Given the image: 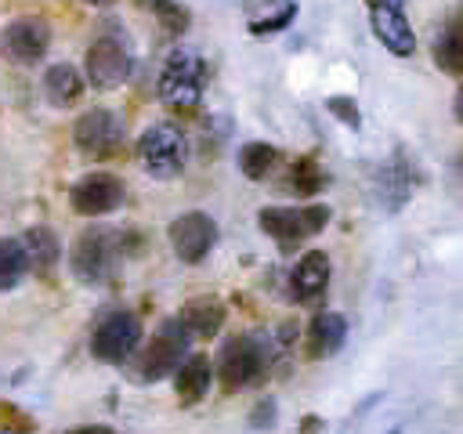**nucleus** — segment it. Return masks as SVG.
Segmentation results:
<instances>
[{"mask_svg":"<svg viewBox=\"0 0 463 434\" xmlns=\"http://www.w3.org/2000/svg\"><path fill=\"white\" fill-rule=\"evenodd\" d=\"M347 340V318L340 311H318L307 326V358H333Z\"/></svg>","mask_w":463,"mask_h":434,"instance_id":"f3484780","label":"nucleus"},{"mask_svg":"<svg viewBox=\"0 0 463 434\" xmlns=\"http://www.w3.org/2000/svg\"><path fill=\"white\" fill-rule=\"evenodd\" d=\"M275 362V347L268 336L260 333H235L221 344L217 362H213V376L221 383L224 394L246 391V387H260L271 373Z\"/></svg>","mask_w":463,"mask_h":434,"instance_id":"f257e3e1","label":"nucleus"},{"mask_svg":"<svg viewBox=\"0 0 463 434\" xmlns=\"http://www.w3.org/2000/svg\"><path fill=\"white\" fill-rule=\"evenodd\" d=\"M329 184V174L315 163V159H297V163H289V170H286V181H282V188L286 192H293V195H300V199H311V195H318L322 188Z\"/></svg>","mask_w":463,"mask_h":434,"instance_id":"4be33fe9","label":"nucleus"},{"mask_svg":"<svg viewBox=\"0 0 463 434\" xmlns=\"http://www.w3.org/2000/svg\"><path fill=\"white\" fill-rule=\"evenodd\" d=\"M329 289V257L326 250H307L289 271V297L304 307H318Z\"/></svg>","mask_w":463,"mask_h":434,"instance_id":"ddd939ff","label":"nucleus"},{"mask_svg":"<svg viewBox=\"0 0 463 434\" xmlns=\"http://www.w3.org/2000/svg\"><path fill=\"white\" fill-rule=\"evenodd\" d=\"M29 264H25V250L22 239H0V293L14 289L25 278Z\"/></svg>","mask_w":463,"mask_h":434,"instance_id":"b1692460","label":"nucleus"},{"mask_svg":"<svg viewBox=\"0 0 463 434\" xmlns=\"http://www.w3.org/2000/svg\"><path fill=\"white\" fill-rule=\"evenodd\" d=\"M365 4H369V7H373V4H394V7H402L405 0H365Z\"/></svg>","mask_w":463,"mask_h":434,"instance_id":"c756f323","label":"nucleus"},{"mask_svg":"<svg viewBox=\"0 0 463 434\" xmlns=\"http://www.w3.org/2000/svg\"><path fill=\"white\" fill-rule=\"evenodd\" d=\"M119 257H123V231L105 228V224H90L69 246V271L76 282L98 286L116 271Z\"/></svg>","mask_w":463,"mask_h":434,"instance_id":"7ed1b4c3","label":"nucleus"},{"mask_svg":"<svg viewBox=\"0 0 463 434\" xmlns=\"http://www.w3.org/2000/svg\"><path fill=\"white\" fill-rule=\"evenodd\" d=\"M22 250H25V264L29 271H36L40 278H47L58 260H61V242L58 235L47 228V224H33L25 235H22Z\"/></svg>","mask_w":463,"mask_h":434,"instance_id":"a211bd4d","label":"nucleus"},{"mask_svg":"<svg viewBox=\"0 0 463 434\" xmlns=\"http://www.w3.org/2000/svg\"><path fill=\"white\" fill-rule=\"evenodd\" d=\"M43 98L54 105V108H69L83 98V76L69 65V61H58V65H47L43 72Z\"/></svg>","mask_w":463,"mask_h":434,"instance_id":"6ab92c4d","label":"nucleus"},{"mask_svg":"<svg viewBox=\"0 0 463 434\" xmlns=\"http://www.w3.org/2000/svg\"><path fill=\"white\" fill-rule=\"evenodd\" d=\"M326 112H333V116H336L344 127H351V130L362 127V112H358L354 98H347V94H333V98H326Z\"/></svg>","mask_w":463,"mask_h":434,"instance_id":"bb28decb","label":"nucleus"},{"mask_svg":"<svg viewBox=\"0 0 463 434\" xmlns=\"http://www.w3.org/2000/svg\"><path fill=\"white\" fill-rule=\"evenodd\" d=\"M137 4H141V7H148V11H152V7H156V4H159V0H137Z\"/></svg>","mask_w":463,"mask_h":434,"instance_id":"7c9ffc66","label":"nucleus"},{"mask_svg":"<svg viewBox=\"0 0 463 434\" xmlns=\"http://www.w3.org/2000/svg\"><path fill=\"white\" fill-rule=\"evenodd\" d=\"M257 224L268 239H275V246L282 253H293L300 242H307L311 235H318L329 224V206L311 203V206H264L257 213Z\"/></svg>","mask_w":463,"mask_h":434,"instance_id":"39448f33","label":"nucleus"},{"mask_svg":"<svg viewBox=\"0 0 463 434\" xmlns=\"http://www.w3.org/2000/svg\"><path fill=\"white\" fill-rule=\"evenodd\" d=\"M127 137V119L116 112V108H87L76 123H72V141L83 156H94V159H105V156H116L119 145Z\"/></svg>","mask_w":463,"mask_h":434,"instance_id":"6e6552de","label":"nucleus"},{"mask_svg":"<svg viewBox=\"0 0 463 434\" xmlns=\"http://www.w3.org/2000/svg\"><path fill=\"white\" fill-rule=\"evenodd\" d=\"M152 14L159 18V25H163L170 36H181V33L188 29V22H192L188 7H184V4H177V0H159V4L152 7Z\"/></svg>","mask_w":463,"mask_h":434,"instance_id":"393cba45","label":"nucleus"},{"mask_svg":"<svg viewBox=\"0 0 463 434\" xmlns=\"http://www.w3.org/2000/svg\"><path fill=\"white\" fill-rule=\"evenodd\" d=\"M434 65L449 76H463V25H459V14H452L441 33L434 36Z\"/></svg>","mask_w":463,"mask_h":434,"instance_id":"412c9836","label":"nucleus"},{"mask_svg":"<svg viewBox=\"0 0 463 434\" xmlns=\"http://www.w3.org/2000/svg\"><path fill=\"white\" fill-rule=\"evenodd\" d=\"M177 318H181V326H184L192 336L210 340V336L221 333V326H224V318H228V307H224L217 297H192V300L181 304Z\"/></svg>","mask_w":463,"mask_h":434,"instance_id":"2eb2a0df","label":"nucleus"},{"mask_svg":"<svg viewBox=\"0 0 463 434\" xmlns=\"http://www.w3.org/2000/svg\"><path fill=\"white\" fill-rule=\"evenodd\" d=\"M90 7H101V4H116V0H87Z\"/></svg>","mask_w":463,"mask_h":434,"instance_id":"2f4dec72","label":"nucleus"},{"mask_svg":"<svg viewBox=\"0 0 463 434\" xmlns=\"http://www.w3.org/2000/svg\"><path fill=\"white\" fill-rule=\"evenodd\" d=\"M369 22H373L376 40H380L391 54L409 58V54L416 51V33H412L409 18L402 14V7H394V4H373V7H369Z\"/></svg>","mask_w":463,"mask_h":434,"instance_id":"4468645a","label":"nucleus"},{"mask_svg":"<svg viewBox=\"0 0 463 434\" xmlns=\"http://www.w3.org/2000/svg\"><path fill=\"white\" fill-rule=\"evenodd\" d=\"M192 340H195V336L181 326V318L170 315V318H163V322L156 326V333H152L148 344H137V347H134V354H130L123 365L130 369V380H134V383L166 380V376L181 365V358L188 354Z\"/></svg>","mask_w":463,"mask_h":434,"instance_id":"f03ea898","label":"nucleus"},{"mask_svg":"<svg viewBox=\"0 0 463 434\" xmlns=\"http://www.w3.org/2000/svg\"><path fill=\"white\" fill-rule=\"evenodd\" d=\"M387 434H405V430H402V427H394V430H387Z\"/></svg>","mask_w":463,"mask_h":434,"instance_id":"473e14b6","label":"nucleus"},{"mask_svg":"<svg viewBox=\"0 0 463 434\" xmlns=\"http://www.w3.org/2000/svg\"><path fill=\"white\" fill-rule=\"evenodd\" d=\"M174 376V391L181 398V405H195L203 401V394L210 391V380H213V362L206 354H184L181 365L170 373Z\"/></svg>","mask_w":463,"mask_h":434,"instance_id":"dca6fc26","label":"nucleus"},{"mask_svg":"<svg viewBox=\"0 0 463 434\" xmlns=\"http://www.w3.org/2000/svg\"><path fill=\"white\" fill-rule=\"evenodd\" d=\"M51 47V22L40 14H22L14 22H7L4 29V51L18 61V65H36L43 61Z\"/></svg>","mask_w":463,"mask_h":434,"instance_id":"f8f14e48","label":"nucleus"},{"mask_svg":"<svg viewBox=\"0 0 463 434\" xmlns=\"http://www.w3.org/2000/svg\"><path fill=\"white\" fill-rule=\"evenodd\" d=\"M166 239H170V250L177 253L181 264H203L206 253L217 246V221L203 210H188V213L170 221Z\"/></svg>","mask_w":463,"mask_h":434,"instance_id":"9b49d317","label":"nucleus"},{"mask_svg":"<svg viewBox=\"0 0 463 434\" xmlns=\"http://www.w3.org/2000/svg\"><path fill=\"white\" fill-rule=\"evenodd\" d=\"M203 83H206V65L195 51L177 47L163 61L159 72V101L170 112H192L203 101Z\"/></svg>","mask_w":463,"mask_h":434,"instance_id":"20e7f679","label":"nucleus"},{"mask_svg":"<svg viewBox=\"0 0 463 434\" xmlns=\"http://www.w3.org/2000/svg\"><path fill=\"white\" fill-rule=\"evenodd\" d=\"M141 340H145L141 318L134 311L119 307V311H109V315L98 318V326L90 333V354L105 365H123Z\"/></svg>","mask_w":463,"mask_h":434,"instance_id":"0eeeda50","label":"nucleus"},{"mask_svg":"<svg viewBox=\"0 0 463 434\" xmlns=\"http://www.w3.org/2000/svg\"><path fill=\"white\" fill-rule=\"evenodd\" d=\"M275 163H279V148L268 141H246L239 148V170L250 181H264L275 170Z\"/></svg>","mask_w":463,"mask_h":434,"instance_id":"5701e85b","label":"nucleus"},{"mask_svg":"<svg viewBox=\"0 0 463 434\" xmlns=\"http://www.w3.org/2000/svg\"><path fill=\"white\" fill-rule=\"evenodd\" d=\"M376 184H380V203H383L391 213L405 206V199H409V192H412V170H409V163H405L402 152H398L391 163L380 166Z\"/></svg>","mask_w":463,"mask_h":434,"instance_id":"aec40b11","label":"nucleus"},{"mask_svg":"<svg viewBox=\"0 0 463 434\" xmlns=\"http://www.w3.org/2000/svg\"><path fill=\"white\" fill-rule=\"evenodd\" d=\"M123 199H127V188L109 170H90L80 181H72V188H69V206L80 217H105V213L119 210Z\"/></svg>","mask_w":463,"mask_h":434,"instance_id":"9d476101","label":"nucleus"},{"mask_svg":"<svg viewBox=\"0 0 463 434\" xmlns=\"http://www.w3.org/2000/svg\"><path fill=\"white\" fill-rule=\"evenodd\" d=\"M83 65H87V80H90L98 90H112V87L127 83V76H130V69H134V54H130V47H127L123 36L105 33V36H98V40L87 47Z\"/></svg>","mask_w":463,"mask_h":434,"instance_id":"1a4fd4ad","label":"nucleus"},{"mask_svg":"<svg viewBox=\"0 0 463 434\" xmlns=\"http://www.w3.org/2000/svg\"><path fill=\"white\" fill-rule=\"evenodd\" d=\"M293 18H297V4H293V0H286V4H282V11H275V14H268V18L250 22V33H253V36H271V33L289 29V22H293Z\"/></svg>","mask_w":463,"mask_h":434,"instance_id":"a878e982","label":"nucleus"},{"mask_svg":"<svg viewBox=\"0 0 463 434\" xmlns=\"http://www.w3.org/2000/svg\"><path fill=\"white\" fill-rule=\"evenodd\" d=\"M275 420H279V401H275V398H260V401L253 405V412H250V427H253V430H268Z\"/></svg>","mask_w":463,"mask_h":434,"instance_id":"cd10ccee","label":"nucleus"},{"mask_svg":"<svg viewBox=\"0 0 463 434\" xmlns=\"http://www.w3.org/2000/svg\"><path fill=\"white\" fill-rule=\"evenodd\" d=\"M137 159H141L148 177L170 181L188 163V141L174 123H152L137 141Z\"/></svg>","mask_w":463,"mask_h":434,"instance_id":"423d86ee","label":"nucleus"},{"mask_svg":"<svg viewBox=\"0 0 463 434\" xmlns=\"http://www.w3.org/2000/svg\"><path fill=\"white\" fill-rule=\"evenodd\" d=\"M61 434H112V427L109 423H80V427H69Z\"/></svg>","mask_w":463,"mask_h":434,"instance_id":"c85d7f7f","label":"nucleus"}]
</instances>
